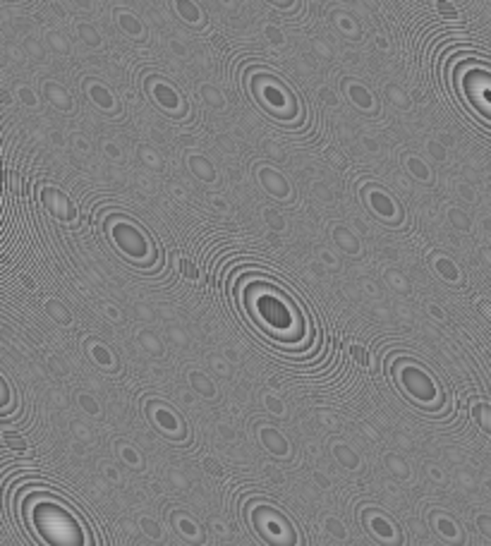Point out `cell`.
I'll list each match as a JSON object with an SVG mask.
<instances>
[{"label":"cell","instance_id":"obj_1","mask_svg":"<svg viewBox=\"0 0 491 546\" xmlns=\"http://www.w3.org/2000/svg\"><path fill=\"white\" fill-rule=\"evenodd\" d=\"M256 319L271 331H285L292 326L295 314L290 307H285L283 300H278L276 295H261L256 300Z\"/></svg>","mask_w":491,"mask_h":546}]
</instances>
